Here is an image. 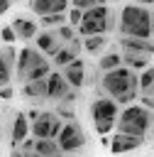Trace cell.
<instances>
[{
	"label": "cell",
	"mask_w": 154,
	"mask_h": 157,
	"mask_svg": "<svg viewBox=\"0 0 154 157\" xmlns=\"http://www.w3.org/2000/svg\"><path fill=\"white\" fill-rule=\"evenodd\" d=\"M152 125H154V110L144 108L142 103L122 105V110L117 113V123H115L117 132H130V135H139V137H147Z\"/></svg>",
	"instance_id": "obj_1"
},
{
	"label": "cell",
	"mask_w": 154,
	"mask_h": 157,
	"mask_svg": "<svg viewBox=\"0 0 154 157\" xmlns=\"http://www.w3.org/2000/svg\"><path fill=\"white\" fill-rule=\"evenodd\" d=\"M120 34L130 37H152V10L147 5H125L120 10V22H117Z\"/></svg>",
	"instance_id": "obj_2"
},
{
	"label": "cell",
	"mask_w": 154,
	"mask_h": 157,
	"mask_svg": "<svg viewBox=\"0 0 154 157\" xmlns=\"http://www.w3.org/2000/svg\"><path fill=\"white\" fill-rule=\"evenodd\" d=\"M100 88L105 96H110L112 101H117L122 93H130V91H139V76L134 69L130 66H117V69H110V71H103V78H100Z\"/></svg>",
	"instance_id": "obj_3"
},
{
	"label": "cell",
	"mask_w": 154,
	"mask_h": 157,
	"mask_svg": "<svg viewBox=\"0 0 154 157\" xmlns=\"http://www.w3.org/2000/svg\"><path fill=\"white\" fill-rule=\"evenodd\" d=\"M115 27H117V15L108 5H95L83 10V20L76 29L81 37H88V34H108Z\"/></svg>",
	"instance_id": "obj_4"
},
{
	"label": "cell",
	"mask_w": 154,
	"mask_h": 157,
	"mask_svg": "<svg viewBox=\"0 0 154 157\" xmlns=\"http://www.w3.org/2000/svg\"><path fill=\"white\" fill-rule=\"evenodd\" d=\"M117 103L110 98V96H100L90 103V120L95 125V132L98 135H108L110 130H115V123H117Z\"/></svg>",
	"instance_id": "obj_5"
},
{
	"label": "cell",
	"mask_w": 154,
	"mask_h": 157,
	"mask_svg": "<svg viewBox=\"0 0 154 157\" xmlns=\"http://www.w3.org/2000/svg\"><path fill=\"white\" fill-rule=\"evenodd\" d=\"M56 142H59V150H61V152H78L81 147L88 145V137H86V130H83L76 120H68V123H64V128L59 130Z\"/></svg>",
	"instance_id": "obj_6"
},
{
	"label": "cell",
	"mask_w": 154,
	"mask_h": 157,
	"mask_svg": "<svg viewBox=\"0 0 154 157\" xmlns=\"http://www.w3.org/2000/svg\"><path fill=\"white\" fill-rule=\"evenodd\" d=\"M61 128H64V120L51 110H39V115L34 120H29V135H34L37 140L39 137H54L56 140Z\"/></svg>",
	"instance_id": "obj_7"
},
{
	"label": "cell",
	"mask_w": 154,
	"mask_h": 157,
	"mask_svg": "<svg viewBox=\"0 0 154 157\" xmlns=\"http://www.w3.org/2000/svg\"><path fill=\"white\" fill-rule=\"evenodd\" d=\"M46 56L37 49V47H22L20 49V54H17V61H15V69H17V74H20V78H24L37 64H42Z\"/></svg>",
	"instance_id": "obj_8"
},
{
	"label": "cell",
	"mask_w": 154,
	"mask_h": 157,
	"mask_svg": "<svg viewBox=\"0 0 154 157\" xmlns=\"http://www.w3.org/2000/svg\"><path fill=\"white\" fill-rule=\"evenodd\" d=\"M142 145H144V137H139V135L115 132V135L110 137L108 150H110V152H115V155H122V152H132V150H137V147H142Z\"/></svg>",
	"instance_id": "obj_9"
},
{
	"label": "cell",
	"mask_w": 154,
	"mask_h": 157,
	"mask_svg": "<svg viewBox=\"0 0 154 157\" xmlns=\"http://www.w3.org/2000/svg\"><path fill=\"white\" fill-rule=\"evenodd\" d=\"M34 47H37L44 56H54V54L64 47V42L59 39L56 29H44V32H37V37H34Z\"/></svg>",
	"instance_id": "obj_10"
},
{
	"label": "cell",
	"mask_w": 154,
	"mask_h": 157,
	"mask_svg": "<svg viewBox=\"0 0 154 157\" xmlns=\"http://www.w3.org/2000/svg\"><path fill=\"white\" fill-rule=\"evenodd\" d=\"M61 74H64V78L68 81L71 88L86 86V61L81 56H76L73 61H68L66 66H61Z\"/></svg>",
	"instance_id": "obj_11"
},
{
	"label": "cell",
	"mask_w": 154,
	"mask_h": 157,
	"mask_svg": "<svg viewBox=\"0 0 154 157\" xmlns=\"http://www.w3.org/2000/svg\"><path fill=\"white\" fill-rule=\"evenodd\" d=\"M68 91H71V86H68V81L64 78V74L51 69L49 76H46V98H51V101H61Z\"/></svg>",
	"instance_id": "obj_12"
},
{
	"label": "cell",
	"mask_w": 154,
	"mask_h": 157,
	"mask_svg": "<svg viewBox=\"0 0 154 157\" xmlns=\"http://www.w3.org/2000/svg\"><path fill=\"white\" fill-rule=\"evenodd\" d=\"M81 49H83V39H78V37H73L71 42H64V47L51 56V61L61 69V66H66L68 61H73L76 56H81Z\"/></svg>",
	"instance_id": "obj_13"
},
{
	"label": "cell",
	"mask_w": 154,
	"mask_h": 157,
	"mask_svg": "<svg viewBox=\"0 0 154 157\" xmlns=\"http://www.w3.org/2000/svg\"><path fill=\"white\" fill-rule=\"evenodd\" d=\"M120 49L154 54V39H152V37H130V34H120Z\"/></svg>",
	"instance_id": "obj_14"
},
{
	"label": "cell",
	"mask_w": 154,
	"mask_h": 157,
	"mask_svg": "<svg viewBox=\"0 0 154 157\" xmlns=\"http://www.w3.org/2000/svg\"><path fill=\"white\" fill-rule=\"evenodd\" d=\"M27 5L37 17H44V15H51V12H66L68 0H29Z\"/></svg>",
	"instance_id": "obj_15"
},
{
	"label": "cell",
	"mask_w": 154,
	"mask_h": 157,
	"mask_svg": "<svg viewBox=\"0 0 154 157\" xmlns=\"http://www.w3.org/2000/svg\"><path fill=\"white\" fill-rule=\"evenodd\" d=\"M12 29H15L17 39L29 42V39H34V37H37V32H39V22H34L32 17L20 15V17H15V20H12Z\"/></svg>",
	"instance_id": "obj_16"
},
{
	"label": "cell",
	"mask_w": 154,
	"mask_h": 157,
	"mask_svg": "<svg viewBox=\"0 0 154 157\" xmlns=\"http://www.w3.org/2000/svg\"><path fill=\"white\" fill-rule=\"evenodd\" d=\"M29 135V118L24 113H15L12 118V128H10V145L20 147V142Z\"/></svg>",
	"instance_id": "obj_17"
},
{
	"label": "cell",
	"mask_w": 154,
	"mask_h": 157,
	"mask_svg": "<svg viewBox=\"0 0 154 157\" xmlns=\"http://www.w3.org/2000/svg\"><path fill=\"white\" fill-rule=\"evenodd\" d=\"M120 52H122V64L134 69V71L147 69L152 61V54H144V52H127V49H120Z\"/></svg>",
	"instance_id": "obj_18"
},
{
	"label": "cell",
	"mask_w": 154,
	"mask_h": 157,
	"mask_svg": "<svg viewBox=\"0 0 154 157\" xmlns=\"http://www.w3.org/2000/svg\"><path fill=\"white\" fill-rule=\"evenodd\" d=\"M22 93L27 98H46V78H34V81H24Z\"/></svg>",
	"instance_id": "obj_19"
},
{
	"label": "cell",
	"mask_w": 154,
	"mask_h": 157,
	"mask_svg": "<svg viewBox=\"0 0 154 157\" xmlns=\"http://www.w3.org/2000/svg\"><path fill=\"white\" fill-rule=\"evenodd\" d=\"M34 152H37V157H54L61 150H59V142L54 137H39L34 142Z\"/></svg>",
	"instance_id": "obj_20"
},
{
	"label": "cell",
	"mask_w": 154,
	"mask_h": 157,
	"mask_svg": "<svg viewBox=\"0 0 154 157\" xmlns=\"http://www.w3.org/2000/svg\"><path fill=\"white\" fill-rule=\"evenodd\" d=\"M105 47H108V37L105 34H88V37H83V49L88 54H100Z\"/></svg>",
	"instance_id": "obj_21"
},
{
	"label": "cell",
	"mask_w": 154,
	"mask_h": 157,
	"mask_svg": "<svg viewBox=\"0 0 154 157\" xmlns=\"http://www.w3.org/2000/svg\"><path fill=\"white\" fill-rule=\"evenodd\" d=\"M139 93L154 96V66H147L139 71Z\"/></svg>",
	"instance_id": "obj_22"
},
{
	"label": "cell",
	"mask_w": 154,
	"mask_h": 157,
	"mask_svg": "<svg viewBox=\"0 0 154 157\" xmlns=\"http://www.w3.org/2000/svg\"><path fill=\"white\" fill-rule=\"evenodd\" d=\"M117 66H122V52H108V54H103L100 59H98V69L100 71H110V69H117Z\"/></svg>",
	"instance_id": "obj_23"
},
{
	"label": "cell",
	"mask_w": 154,
	"mask_h": 157,
	"mask_svg": "<svg viewBox=\"0 0 154 157\" xmlns=\"http://www.w3.org/2000/svg\"><path fill=\"white\" fill-rule=\"evenodd\" d=\"M64 22H68V15H66V12H51V15L39 17V25H42L44 29H54V27H59V25H64Z\"/></svg>",
	"instance_id": "obj_24"
},
{
	"label": "cell",
	"mask_w": 154,
	"mask_h": 157,
	"mask_svg": "<svg viewBox=\"0 0 154 157\" xmlns=\"http://www.w3.org/2000/svg\"><path fill=\"white\" fill-rule=\"evenodd\" d=\"M49 71H51V61L49 59H44L42 64H37L27 76H24V81H34V78H46L49 76Z\"/></svg>",
	"instance_id": "obj_25"
},
{
	"label": "cell",
	"mask_w": 154,
	"mask_h": 157,
	"mask_svg": "<svg viewBox=\"0 0 154 157\" xmlns=\"http://www.w3.org/2000/svg\"><path fill=\"white\" fill-rule=\"evenodd\" d=\"M56 34H59V39H61V42H71V39L76 37V29H73V25L64 22V25H59V27H56Z\"/></svg>",
	"instance_id": "obj_26"
},
{
	"label": "cell",
	"mask_w": 154,
	"mask_h": 157,
	"mask_svg": "<svg viewBox=\"0 0 154 157\" xmlns=\"http://www.w3.org/2000/svg\"><path fill=\"white\" fill-rule=\"evenodd\" d=\"M56 115H59L61 120H73V103H68V101H59Z\"/></svg>",
	"instance_id": "obj_27"
},
{
	"label": "cell",
	"mask_w": 154,
	"mask_h": 157,
	"mask_svg": "<svg viewBox=\"0 0 154 157\" xmlns=\"http://www.w3.org/2000/svg\"><path fill=\"white\" fill-rule=\"evenodd\" d=\"M12 69L15 66H10L2 56H0V86H5V83H10V76H12Z\"/></svg>",
	"instance_id": "obj_28"
},
{
	"label": "cell",
	"mask_w": 154,
	"mask_h": 157,
	"mask_svg": "<svg viewBox=\"0 0 154 157\" xmlns=\"http://www.w3.org/2000/svg\"><path fill=\"white\" fill-rule=\"evenodd\" d=\"M66 15H68V25H73V27H78L81 20H83V10H78V7H73V5H71V10H68Z\"/></svg>",
	"instance_id": "obj_29"
},
{
	"label": "cell",
	"mask_w": 154,
	"mask_h": 157,
	"mask_svg": "<svg viewBox=\"0 0 154 157\" xmlns=\"http://www.w3.org/2000/svg\"><path fill=\"white\" fill-rule=\"evenodd\" d=\"M0 39H2L5 44H12V42H17V34H15L12 25H7V27H2V29H0Z\"/></svg>",
	"instance_id": "obj_30"
},
{
	"label": "cell",
	"mask_w": 154,
	"mask_h": 157,
	"mask_svg": "<svg viewBox=\"0 0 154 157\" xmlns=\"http://www.w3.org/2000/svg\"><path fill=\"white\" fill-rule=\"evenodd\" d=\"M73 7H78V10H88V7H95L98 5V0H68Z\"/></svg>",
	"instance_id": "obj_31"
},
{
	"label": "cell",
	"mask_w": 154,
	"mask_h": 157,
	"mask_svg": "<svg viewBox=\"0 0 154 157\" xmlns=\"http://www.w3.org/2000/svg\"><path fill=\"white\" fill-rule=\"evenodd\" d=\"M12 96H15V88H12L10 83H5V86H0V98H2V101H10Z\"/></svg>",
	"instance_id": "obj_32"
},
{
	"label": "cell",
	"mask_w": 154,
	"mask_h": 157,
	"mask_svg": "<svg viewBox=\"0 0 154 157\" xmlns=\"http://www.w3.org/2000/svg\"><path fill=\"white\" fill-rule=\"evenodd\" d=\"M139 101H142V105H144V108H149V110H154V96H142Z\"/></svg>",
	"instance_id": "obj_33"
},
{
	"label": "cell",
	"mask_w": 154,
	"mask_h": 157,
	"mask_svg": "<svg viewBox=\"0 0 154 157\" xmlns=\"http://www.w3.org/2000/svg\"><path fill=\"white\" fill-rule=\"evenodd\" d=\"M10 5H12V0H0V15H5L10 10Z\"/></svg>",
	"instance_id": "obj_34"
},
{
	"label": "cell",
	"mask_w": 154,
	"mask_h": 157,
	"mask_svg": "<svg viewBox=\"0 0 154 157\" xmlns=\"http://www.w3.org/2000/svg\"><path fill=\"white\" fill-rule=\"evenodd\" d=\"M10 157H24V155H22V150H20V147H12V152H10Z\"/></svg>",
	"instance_id": "obj_35"
},
{
	"label": "cell",
	"mask_w": 154,
	"mask_h": 157,
	"mask_svg": "<svg viewBox=\"0 0 154 157\" xmlns=\"http://www.w3.org/2000/svg\"><path fill=\"white\" fill-rule=\"evenodd\" d=\"M37 115H39V110H37V108H32V110H29V113H27V118H29V120H34V118H37Z\"/></svg>",
	"instance_id": "obj_36"
},
{
	"label": "cell",
	"mask_w": 154,
	"mask_h": 157,
	"mask_svg": "<svg viewBox=\"0 0 154 157\" xmlns=\"http://www.w3.org/2000/svg\"><path fill=\"white\" fill-rule=\"evenodd\" d=\"M100 145L108 147V145H110V137H108V135H100Z\"/></svg>",
	"instance_id": "obj_37"
},
{
	"label": "cell",
	"mask_w": 154,
	"mask_h": 157,
	"mask_svg": "<svg viewBox=\"0 0 154 157\" xmlns=\"http://www.w3.org/2000/svg\"><path fill=\"white\" fill-rule=\"evenodd\" d=\"M132 2H137V5H152L154 0H132Z\"/></svg>",
	"instance_id": "obj_38"
},
{
	"label": "cell",
	"mask_w": 154,
	"mask_h": 157,
	"mask_svg": "<svg viewBox=\"0 0 154 157\" xmlns=\"http://www.w3.org/2000/svg\"><path fill=\"white\" fill-rule=\"evenodd\" d=\"M152 39H154V10H152Z\"/></svg>",
	"instance_id": "obj_39"
},
{
	"label": "cell",
	"mask_w": 154,
	"mask_h": 157,
	"mask_svg": "<svg viewBox=\"0 0 154 157\" xmlns=\"http://www.w3.org/2000/svg\"><path fill=\"white\" fill-rule=\"evenodd\" d=\"M105 2H108V0H98V5H105Z\"/></svg>",
	"instance_id": "obj_40"
},
{
	"label": "cell",
	"mask_w": 154,
	"mask_h": 157,
	"mask_svg": "<svg viewBox=\"0 0 154 157\" xmlns=\"http://www.w3.org/2000/svg\"><path fill=\"white\" fill-rule=\"evenodd\" d=\"M54 157H64V152H59V155H54Z\"/></svg>",
	"instance_id": "obj_41"
},
{
	"label": "cell",
	"mask_w": 154,
	"mask_h": 157,
	"mask_svg": "<svg viewBox=\"0 0 154 157\" xmlns=\"http://www.w3.org/2000/svg\"><path fill=\"white\" fill-rule=\"evenodd\" d=\"M0 132H2V125H0Z\"/></svg>",
	"instance_id": "obj_42"
}]
</instances>
